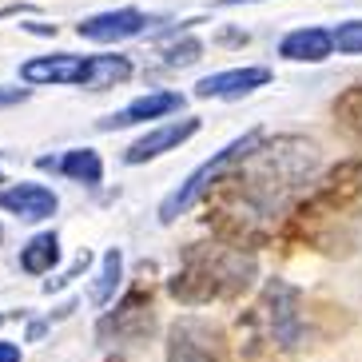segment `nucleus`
Segmentation results:
<instances>
[{
    "label": "nucleus",
    "mask_w": 362,
    "mask_h": 362,
    "mask_svg": "<svg viewBox=\"0 0 362 362\" xmlns=\"http://www.w3.org/2000/svg\"><path fill=\"white\" fill-rule=\"evenodd\" d=\"M107 362H124V358H119V354H116V358H107Z\"/></svg>",
    "instance_id": "25"
},
{
    "label": "nucleus",
    "mask_w": 362,
    "mask_h": 362,
    "mask_svg": "<svg viewBox=\"0 0 362 362\" xmlns=\"http://www.w3.org/2000/svg\"><path fill=\"white\" fill-rule=\"evenodd\" d=\"M330 44H334L339 52H346V56H358V52H362V21L339 24V28L330 33Z\"/></svg>",
    "instance_id": "20"
},
{
    "label": "nucleus",
    "mask_w": 362,
    "mask_h": 362,
    "mask_svg": "<svg viewBox=\"0 0 362 362\" xmlns=\"http://www.w3.org/2000/svg\"><path fill=\"white\" fill-rule=\"evenodd\" d=\"M88 68L92 56H76V52H52V56H33L21 64L24 84H88Z\"/></svg>",
    "instance_id": "8"
},
{
    "label": "nucleus",
    "mask_w": 362,
    "mask_h": 362,
    "mask_svg": "<svg viewBox=\"0 0 362 362\" xmlns=\"http://www.w3.org/2000/svg\"><path fill=\"white\" fill-rule=\"evenodd\" d=\"M0 362H21V346L16 342H0Z\"/></svg>",
    "instance_id": "22"
},
{
    "label": "nucleus",
    "mask_w": 362,
    "mask_h": 362,
    "mask_svg": "<svg viewBox=\"0 0 362 362\" xmlns=\"http://www.w3.org/2000/svg\"><path fill=\"white\" fill-rule=\"evenodd\" d=\"M239 4H259V0H219V8H239Z\"/></svg>",
    "instance_id": "24"
},
{
    "label": "nucleus",
    "mask_w": 362,
    "mask_h": 362,
    "mask_svg": "<svg viewBox=\"0 0 362 362\" xmlns=\"http://www.w3.org/2000/svg\"><path fill=\"white\" fill-rule=\"evenodd\" d=\"M183 107V96L180 92H148V96L132 100L128 107H119L112 116L100 119V128L104 132H116V128H132V124H148V119H163L171 112H180Z\"/></svg>",
    "instance_id": "12"
},
{
    "label": "nucleus",
    "mask_w": 362,
    "mask_h": 362,
    "mask_svg": "<svg viewBox=\"0 0 362 362\" xmlns=\"http://www.w3.org/2000/svg\"><path fill=\"white\" fill-rule=\"evenodd\" d=\"M119 271H124V255H119V247H112L104 255V263H100L96 283H92V303H96V307H104L107 298H112V291H116V283H119Z\"/></svg>",
    "instance_id": "18"
},
{
    "label": "nucleus",
    "mask_w": 362,
    "mask_h": 362,
    "mask_svg": "<svg viewBox=\"0 0 362 362\" xmlns=\"http://www.w3.org/2000/svg\"><path fill=\"white\" fill-rule=\"evenodd\" d=\"M148 24H151V16L139 8H107V12H96V16L80 21L76 33L96 44H116V40H128V36H139Z\"/></svg>",
    "instance_id": "10"
},
{
    "label": "nucleus",
    "mask_w": 362,
    "mask_h": 362,
    "mask_svg": "<svg viewBox=\"0 0 362 362\" xmlns=\"http://www.w3.org/2000/svg\"><path fill=\"white\" fill-rule=\"evenodd\" d=\"M195 132H199V119H175V124L151 128L148 136H139L136 144L124 151V160L128 163H148V160H156V156H163V151H175L180 144H187Z\"/></svg>",
    "instance_id": "13"
},
{
    "label": "nucleus",
    "mask_w": 362,
    "mask_h": 362,
    "mask_svg": "<svg viewBox=\"0 0 362 362\" xmlns=\"http://www.w3.org/2000/svg\"><path fill=\"white\" fill-rule=\"evenodd\" d=\"M28 100V88H4L0 84V107H16Z\"/></svg>",
    "instance_id": "21"
},
{
    "label": "nucleus",
    "mask_w": 362,
    "mask_h": 362,
    "mask_svg": "<svg viewBox=\"0 0 362 362\" xmlns=\"http://www.w3.org/2000/svg\"><path fill=\"white\" fill-rule=\"evenodd\" d=\"M0 239H4V227H0Z\"/></svg>",
    "instance_id": "26"
},
{
    "label": "nucleus",
    "mask_w": 362,
    "mask_h": 362,
    "mask_svg": "<svg viewBox=\"0 0 362 362\" xmlns=\"http://www.w3.org/2000/svg\"><path fill=\"white\" fill-rule=\"evenodd\" d=\"M255 275H259V263L251 251L215 239V243L183 247V263L171 275L168 291L171 298H180L183 307H203V303L243 295L255 283Z\"/></svg>",
    "instance_id": "4"
},
{
    "label": "nucleus",
    "mask_w": 362,
    "mask_h": 362,
    "mask_svg": "<svg viewBox=\"0 0 362 362\" xmlns=\"http://www.w3.org/2000/svg\"><path fill=\"white\" fill-rule=\"evenodd\" d=\"M168 362H227V339L211 319L183 315L168 330Z\"/></svg>",
    "instance_id": "6"
},
{
    "label": "nucleus",
    "mask_w": 362,
    "mask_h": 362,
    "mask_svg": "<svg viewBox=\"0 0 362 362\" xmlns=\"http://www.w3.org/2000/svg\"><path fill=\"white\" fill-rule=\"evenodd\" d=\"M132 76V60L128 56H92V68H88V84L84 88H116Z\"/></svg>",
    "instance_id": "17"
},
{
    "label": "nucleus",
    "mask_w": 362,
    "mask_h": 362,
    "mask_svg": "<svg viewBox=\"0 0 362 362\" xmlns=\"http://www.w3.org/2000/svg\"><path fill=\"white\" fill-rule=\"evenodd\" d=\"M0 322H4V315H0Z\"/></svg>",
    "instance_id": "27"
},
{
    "label": "nucleus",
    "mask_w": 362,
    "mask_h": 362,
    "mask_svg": "<svg viewBox=\"0 0 362 362\" xmlns=\"http://www.w3.org/2000/svg\"><path fill=\"white\" fill-rule=\"evenodd\" d=\"M0 183H4V175H0Z\"/></svg>",
    "instance_id": "28"
},
{
    "label": "nucleus",
    "mask_w": 362,
    "mask_h": 362,
    "mask_svg": "<svg viewBox=\"0 0 362 362\" xmlns=\"http://www.w3.org/2000/svg\"><path fill=\"white\" fill-rule=\"evenodd\" d=\"M362 211V160H342L322 175L310 192L298 195L291 207L283 235L295 243H310L319 251H339L342 227L354 223Z\"/></svg>",
    "instance_id": "2"
},
{
    "label": "nucleus",
    "mask_w": 362,
    "mask_h": 362,
    "mask_svg": "<svg viewBox=\"0 0 362 362\" xmlns=\"http://www.w3.org/2000/svg\"><path fill=\"white\" fill-rule=\"evenodd\" d=\"M0 207L24 223H40V219H52L60 199H56L52 187L44 183H12L8 192H0Z\"/></svg>",
    "instance_id": "11"
},
{
    "label": "nucleus",
    "mask_w": 362,
    "mask_h": 362,
    "mask_svg": "<svg viewBox=\"0 0 362 362\" xmlns=\"http://www.w3.org/2000/svg\"><path fill=\"white\" fill-rule=\"evenodd\" d=\"M319 171V148L307 136L259 139L207 187V223L231 247H263L287 223L291 207Z\"/></svg>",
    "instance_id": "1"
},
{
    "label": "nucleus",
    "mask_w": 362,
    "mask_h": 362,
    "mask_svg": "<svg viewBox=\"0 0 362 362\" xmlns=\"http://www.w3.org/2000/svg\"><path fill=\"white\" fill-rule=\"evenodd\" d=\"M271 84V68L263 64H247V68H223V72H211L203 76L195 84V96L199 100H239V96H251L255 88Z\"/></svg>",
    "instance_id": "9"
},
{
    "label": "nucleus",
    "mask_w": 362,
    "mask_h": 362,
    "mask_svg": "<svg viewBox=\"0 0 362 362\" xmlns=\"http://www.w3.org/2000/svg\"><path fill=\"white\" fill-rule=\"evenodd\" d=\"M21 12H33V4H4V8H0V21H4V16H21Z\"/></svg>",
    "instance_id": "23"
},
{
    "label": "nucleus",
    "mask_w": 362,
    "mask_h": 362,
    "mask_svg": "<svg viewBox=\"0 0 362 362\" xmlns=\"http://www.w3.org/2000/svg\"><path fill=\"white\" fill-rule=\"evenodd\" d=\"M259 139H263V128H251V132H243L239 139H231L223 151H215L211 160H203L199 168H195L192 175L180 183V192H171L168 199L160 203V219H163V223H175V219H180V215L187 211V207H192V203L199 199V195L207 192V187H211V183L219 180V175H223L235 160H239V156H247V151L255 148Z\"/></svg>",
    "instance_id": "5"
},
{
    "label": "nucleus",
    "mask_w": 362,
    "mask_h": 362,
    "mask_svg": "<svg viewBox=\"0 0 362 362\" xmlns=\"http://www.w3.org/2000/svg\"><path fill=\"white\" fill-rule=\"evenodd\" d=\"M151 327H156V310H151V287H132L128 295L116 303V310H107L100 319L96 334L100 342H136V339H148Z\"/></svg>",
    "instance_id": "7"
},
{
    "label": "nucleus",
    "mask_w": 362,
    "mask_h": 362,
    "mask_svg": "<svg viewBox=\"0 0 362 362\" xmlns=\"http://www.w3.org/2000/svg\"><path fill=\"white\" fill-rule=\"evenodd\" d=\"M330 52H334V44H330L327 28H295L279 40V56L291 64H322Z\"/></svg>",
    "instance_id": "14"
},
{
    "label": "nucleus",
    "mask_w": 362,
    "mask_h": 362,
    "mask_svg": "<svg viewBox=\"0 0 362 362\" xmlns=\"http://www.w3.org/2000/svg\"><path fill=\"white\" fill-rule=\"evenodd\" d=\"M303 291L287 279H267L251 310L239 319V354L243 362H283L303 346Z\"/></svg>",
    "instance_id": "3"
},
{
    "label": "nucleus",
    "mask_w": 362,
    "mask_h": 362,
    "mask_svg": "<svg viewBox=\"0 0 362 362\" xmlns=\"http://www.w3.org/2000/svg\"><path fill=\"white\" fill-rule=\"evenodd\" d=\"M56 263H60V239H56V231H40L21 247V267L28 275H48Z\"/></svg>",
    "instance_id": "16"
},
{
    "label": "nucleus",
    "mask_w": 362,
    "mask_h": 362,
    "mask_svg": "<svg viewBox=\"0 0 362 362\" xmlns=\"http://www.w3.org/2000/svg\"><path fill=\"white\" fill-rule=\"evenodd\" d=\"M40 168H52V171H60V175H68V180L84 183V187H96V183L104 180V160H100V151H92V148H72V151H64L60 160L44 156Z\"/></svg>",
    "instance_id": "15"
},
{
    "label": "nucleus",
    "mask_w": 362,
    "mask_h": 362,
    "mask_svg": "<svg viewBox=\"0 0 362 362\" xmlns=\"http://www.w3.org/2000/svg\"><path fill=\"white\" fill-rule=\"evenodd\" d=\"M199 56H203V44L195 40V36H183V40H175V44H168V48H163V64L183 68V64H195Z\"/></svg>",
    "instance_id": "19"
}]
</instances>
